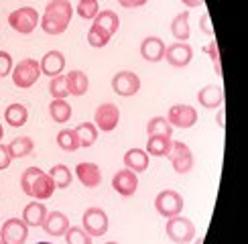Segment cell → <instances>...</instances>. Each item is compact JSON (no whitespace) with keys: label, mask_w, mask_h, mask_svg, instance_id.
Segmentation results:
<instances>
[{"label":"cell","mask_w":248,"mask_h":244,"mask_svg":"<svg viewBox=\"0 0 248 244\" xmlns=\"http://www.w3.org/2000/svg\"><path fill=\"white\" fill-rule=\"evenodd\" d=\"M94 124L102 132H112L120 124V108L116 104H112V102L100 104L94 112Z\"/></svg>","instance_id":"cell-10"},{"label":"cell","mask_w":248,"mask_h":244,"mask_svg":"<svg viewBox=\"0 0 248 244\" xmlns=\"http://www.w3.org/2000/svg\"><path fill=\"white\" fill-rule=\"evenodd\" d=\"M167 59V63L171 67H187L191 63L193 59V47L189 43H181V41H177V43H171L167 49H165V57Z\"/></svg>","instance_id":"cell-14"},{"label":"cell","mask_w":248,"mask_h":244,"mask_svg":"<svg viewBox=\"0 0 248 244\" xmlns=\"http://www.w3.org/2000/svg\"><path fill=\"white\" fill-rule=\"evenodd\" d=\"M169 161H171V167L175 173H179V175H185V173H189L193 169V152L191 149L185 145L181 140H173L171 145V151H169Z\"/></svg>","instance_id":"cell-8"},{"label":"cell","mask_w":248,"mask_h":244,"mask_svg":"<svg viewBox=\"0 0 248 244\" xmlns=\"http://www.w3.org/2000/svg\"><path fill=\"white\" fill-rule=\"evenodd\" d=\"M20 189H23V193L29 198L45 201L53 196L57 187L49 173L41 171L39 167H29L23 171V175H20Z\"/></svg>","instance_id":"cell-2"},{"label":"cell","mask_w":248,"mask_h":244,"mask_svg":"<svg viewBox=\"0 0 248 244\" xmlns=\"http://www.w3.org/2000/svg\"><path fill=\"white\" fill-rule=\"evenodd\" d=\"M39 20H41V15L33 6H20L8 15L10 29L16 30L20 35H31L39 27Z\"/></svg>","instance_id":"cell-4"},{"label":"cell","mask_w":248,"mask_h":244,"mask_svg":"<svg viewBox=\"0 0 248 244\" xmlns=\"http://www.w3.org/2000/svg\"><path fill=\"white\" fill-rule=\"evenodd\" d=\"M4 118H6V122H8V126L20 128V126H25L27 120H29V108H27L25 104H20V102H15V104L6 106Z\"/></svg>","instance_id":"cell-23"},{"label":"cell","mask_w":248,"mask_h":244,"mask_svg":"<svg viewBox=\"0 0 248 244\" xmlns=\"http://www.w3.org/2000/svg\"><path fill=\"white\" fill-rule=\"evenodd\" d=\"M71 114H74V110H71V104L67 100H51L49 116L53 122H57V124H65V122H69Z\"/></svg>","instance_id":"cell-25"},{"label":"cell","mask_w":248,"mask_h":244,"mask_svg":"<svg viewBox=\"0 0 248 244\" xmlns=\"http://www.w3.org/2000/svg\"><path fill=\"white\" fill-rule=\"evenodd\" d=\"M94 25L102 27L106 33L114 35L120 29V18H118V15L114 13V10H100V13L96 15V18H94Z\"/></svg>","instance_id":"cell-30"},{"label":"cell","mask_w":248,"mask_h":244,"mask_svg":"<svg viewBox=\"0 0 248 244\" xmlns=\"http://www.w3.org/2000/svg\"><path fill=\"white\" fill-rule=\"evenodd\" d=\"M37 244H53V242H37Z\"/></svg>","instance_id":"cell-46"},{"label":"cell","mask_w":248,"mask_h":244,"mask_svg":"<svg viewBox=\"0 0 248 244\" xmlns=\"http://www.w3.org/2000/svg\"><path fill=\"white\" fill-rule=\"evenodd\" d=\"M10 76H13V84L18 90H29V88H33L37 84V79L41 77V65L37 59L27 57L13 67V74Z\"/></svg>","instance_id":"cell-3"},{"label":"cell","mask_w":248,"mask_h":244,"mask_svg":"<svg viewBox=\"0 0 248 244\" xmlns=\"http://www.w3.org/2000/svg\"><path fill=\"white\" fill-rule=\"evenodd\" d=\"M165 232H167L169 240L175 242V244H189L195 238V224L189 218L175 216V218L167 220Z\"/></svg>","instance_id":"cell-7"},{"label":"cell","mask_w":248,"mask_h":244,"mask_svg":"<svg viewBox=\"0 0 248 244\" xmlns=\"http://www.w3.org/2000/svg\"><path fill=\"white\" fill-rule=\"evenodd\" d=\"M69 218L65 216L63 212H59V210H55V212H49L47 214V218H45V222H43V228L49 236H63V234L69 230Z\"/></svg>","instance_id":"cell-18"},{"label":"cell","mask_w":248,"mask_h":244,"mask_svg":"<svg viewBox=\"0 0 248 244\" xmlns=\"http://www.w3.org/2000/svg\"><path fill=\"white\" fill-rule=\"evenodd\" d=\"M49 175H51V179H53L57 189H65V187L71 185V181H74V173H71V169L67 165H63V163H59V165L51 167L49 169Z\"/></svg>","instance_id":"cell-29"},{"label":"cell","mask_w":248,"mask_h":244,"mask_svg":"<svg viewBox=\"0 0 248 244\" xmlns=\"http://www.w3.org/2000/svg\"><path fill=\"white\" fill-rule=\"evenodd\" d=\"M76 177L79 179V183L88 189H94L102 183V171L96 163H90V161H84V163H78L76 165Z\"/></svg>","instance_id":"cell-15"},{"label":"cell","mask_w":248,"mask_h":244,"mask_svg":"<svg viewBox=\"0 0 248 244\" xmlns=\"http://www.w3.org/2000/svg\"><path fill=\"white\" fill-rule=\"evenodd\" d=\"M67 244H92V236L79 226H69V230L63 234Z\"/></svg>","instance_id":"cell-36"},{"label":"cell","mask_w":248,"mask_h":244,"mask_svg":"<svg viewBox=\"0 0 248 244\" xmlns=\"http://www.w3.org/2000/svg\"><path fill=\"white\" fill-rule=\"evenodd\" d=\"M200 29H202V33H205L208 37H214V27H212L210 13H203V15L200 16Z\"/></svg>","instance_id":"cell-39"},{"label":"cell","mask_w":248,"mask_h":244,"mask_svg":"<svg viewBox=\"0 0 248 244\" xmlns=\"http://www.w3.org/2000/svg\"><path fill=\"white\" fill-rule=\"evenodd\" d=\"M171 35L175 37V41H181V43H187V39L191 35V27H189V13L183 10L171 20Z\"/></svg>","instance_id":"cell-24"},{"label":"cell","mask_w":248,"mask_h":244,"mask_svg":"<svg viewBox=\"0 0 248 244\" xmlns=\"http://www.w3.org/2000/svg\"><path fill=\"white\" fill-rule=\"evenodd\" d=\"M147 135L149 137H171L173 138V126L165 116H155L147 122Z\"/></svg>","instance_id":"cell-31"},{"label":"cell","mask_w":248,"mask_h":244,"mask_svg":"<svg viewBox=\"0 0 248 244\" xmlns=\"http://www.w3.org/2000/svg\"><path fill=\"white\" fill-rule=\"evenodd\" d=\"M112 189L122 198H132L139 189V175L126 167L116 171L114 177H112Z\"/></svg>","instance_id":"cell-13"},{"label":"cell","mask_w":248,"mask_h":244,"mask_svg":"<svg viewBox=\"0 0 248 244\" xmlns=\"http://www.w3.org/2000/svg\"><path fill=\"white\" fill-rule=\"evenodd\" d=\"M41 65V74L43 76H49V77H55V76H61L65 69V55L61 51L53 49V51H47V53L41 57L39 61Z\"/></svg>","instance_id":"cell-17"},{"label":"cell","mask_w":248,"mask_h":244,"mask_svg":"<svg viewBox=\"0 0 248 244\" xmlns=\"http://www.w3.org/2000/svg\"><path fill=\"white\" fill-rule=\"evenodd\" d=\"M47 206L43 201H39V199H35V201H31V203H27L25 206V210H23V222L27 224L29 228H41L43 226V222H45V218H47Z\"/></svg>","instance_id":"cell-19"},{"label":"cell","mask_w":248,"mask_h":244,"mask_svg":"<svg viewBox=\"0 0 248 244\" xmlns=\"http://www.w3.org/2000/svg\"><path fill=\"white\" fill-rule=\"evenodd\" d=\"M110 39H112V35L106 33V30L102 27H98V25H92L90 30H88V43H90V47H94V49L106 47L110 43Z\"/></svg>","instance_id":"cell-33"},{"label":"cell","mask_w":248,"mask_h":244,"mask_svg":"<svg viewBox=\"0 0 248 244\" xmlns=\"http://www.w3.org/2000/svg\"><path fill=\"white\" fill-rule=\"evenodd\" d=\"M165 49H167V45H165V41L161 37H144L142 43H140V55L144 61H149V63H159V61L165 57Z\"/></svg>","instance_id":"cell-16"},{"label":"cell","mask_w":248,"mask_h":244,"mask_svg":"<svg viewBox=\"0 0 248 244\" xmlns=\"http://www.w3.org/2000/svg\"><path fill=\"white\" fill-rule=\"evenodd\" d=\"M67 77V90H69V96H84L88 88H90V77L88 74H84L81 69H71L69 74H65Z\"/></svg>","instance_id":"cell-22"},{"label":"cell","mask_w":248,"mask_h":244,"mask_svg":"<svg viewBox=\"0 0 248 244\" xmlns=\"http://www.w3.org/2000/svg\"><path fill=\"white\" fill-rule=\"evenodd\" d=\"M198 102L203 108H222L224 106V88L208 84L198 92Z\"/></svg>","instance_id":"cell-20"},{"label":"cell","mask_w":248,"mask_h":244,"mask_svg":"<svg viewBox=\"0 0 248 244\" xmlns=\"http://www.w3.org/2000/svg\"><path fill=\"white\" fill-rule=\"evenodd\" d=\"M165 118L173 128H191L198 122V110L189 104H175L169 108V114Z\"/></svg>","instance_id":"cell-12"},{"label":"cell","mask_w":248,"mask_h":244,"mask_svg":"<svg viewBox=\"0 0 248 244\" xmlns=\"http://www.w3.org/2000/svg\"><path fill=\"white\" fill-rule=\"evenodd\" d=\"M181 4L187 6V8H198L203 4V0H181Z\"/></svg>","instance_id":"cell-42"},{"label":"cell","mask_w":248,"mask_h":244,"mask_svg":"<svg viewBox=\"0 0 248 244\" xmlns=\"http://www.w3.org/2000/svg\"><path fill=\"white\" fill-rule=\"evenodd\" d=\"M13 55L8 51H0V77H6L8 74H13Z\"/></svg>","instance_id":"cell-38"},{"label":"cell","mask_w":248,"mask_h":244,"mask_svg":"<svg viewBox=\"0 0 248 244\" xmlns=\"http://www.w3.org/2000/svg\"><path fill=\"white\" fill-rule=\"evenodd\" d=\"M147 2H149V0H118V4L122 8H140Z\"/></svg>","instance_id":"cell-41"},{"label":"cell","mask_w":248,"mask_h":244,"mask_svg":"<svg viewBox=\"0 0 248 244\" xmlns=\"http://www.w3.org/2000/svg\"><path fill=\"white\" fill-rule=\"evenodd\" d=\"M203 53H208V55H210L212 63H214V69H216V74H218V76L222 77V61H220V51H218V43H216V41H210V43L203 47Z\"/></svg>","instance_id":"cell-37"},{"label":"cell","mask_w":248,"mask_h":244,"mask_svg":"<svg viewBox=\"0 0 248 244\" xmlns=\"http://www.w3.org/2000/svg\"><path fill=\"white\" fill-rule=\"evenodd\" d=\"M2 137H4V126H2V122H0V140H2Z\"/></svg>","instance_id":"cell-44"},{"label":"cell","mask_w":248,"mask_h":244,"mask_svg":"<svg viewBox=\"0 0 248 244\" xmlns=\"http://www.w3.org/2000/svg\"><path fill=\"white\" fill-rule=\"evenodd\" d=\"M171 145H173L171 137H149L144 151L149 152V157H167L171 151Z\"/></svg>","instance_id":"cell-28"},{"label":"cell","mask_w":248,"mask_h":244,"mask_svg":"<svg viewBox=\"0 0 248 244\" xmlns=\"http://www.w3.org/2000/svg\"><path fill=\"white\" fill-rule=\"evenodd\" d=\"M81 228H84L92 238L96 236H106V232L110 228V220H108V214L98 208V206H92L84 212L81 216Z\"/></svg>","instance_id":"cell-5"},{"label":"cell","mask_w":248,"mask_h":244,"mask_svg":"<svg viewBox=\"0 0 248 244\" xmlns=\"http://www.w3.org/2000/svg\"><path fill=\"white\" fill-rule=\"evenodd\" d=\"M29 238V226L23 218H8L0 228V240L4 244H25Z\"/></svg>","instance_id":"cell-11"},{"label":"cell","mask_w":248,"mask_h":244,"mask_svg":"<svg viewBox=\"0 0 248 244\" xmlns=\"http://www.w3.org/2000/svg\"><path fill=\"white\" fill-rule=\"evenodd\" d=\"M195 244H202V238H200V240H198V242H195Z\"/></svg>","instance_id":"cell-47"},{"label":"cell","mask_w":248,"mask_h":244,"mask_svg":"<svg viewBox=\"0 0 248 244\" xmlns=\"http://www.w3.org/2000/svg\"><path fill=\"white\" fill-rule=\"evenodd\" d=\"M71 16H74V6L69 0H51L39 23L47 35H63L71 23Z\"/></svg>","instance_id":"cell-1"},{"label":"cell","mask_w":248,"mask_h":244,"mask_svg":"<svg viewBox=\"0 0 248 244\" xmlns=\"http://www.w3.org/2000/svg\"><path fill=\"white\" fill-rule=\"evenodd\" d=\"M10 163H13V157H10V152H8V147L0 142V171L8 169Z\"/></svg>","instance_id":"cell-40"},{"label":"cell","mask_w":248,"mask_h":244,"mask_svg":"<svg viewBox=\"0 0 248 244\" xmlns=\"http://www.w3.org/2000/svg\"><path fill=\"white\" fill-rule=\"evenodd\" d=\"M76 135L79 138V147H84V149H90V147H94L96 145V140H98V128L94 122H81V124H78L76 128Z\"/></svg>","instance_id":"cell-26"},{"label":"cell","mask_w":248,"mask_h":244,"mask_svg":"<svg viewBox=\"0 0 248 244\" xmlns=\"http://www.w3.org/2000/svg\"><path fill=\"white\" fill-rule=\"evenodd\" d=\"M106 244H118V242H114V240H110V242H106Z\"/></svg>","instance_id":"cell-45"},{"label":"cell","mask_w":248,"mask_h":244,"mask_svg":"<svg viewBox=\"0 0 248 244\" xmlns=\"http://www.w3.org/2000/svg\"><path fill=\"white\" fill-rule=\"evenodd\" d=\"M216 122H218L220 128H224V106L218 110V114H216Z\"/></svg>","instance_id":"cell-43"},{"label":"cell","mask_w":248,"mask_h":244,"mask_svg":"<svg viewBox=\"0 0 248 244\" xmlns=\"http://www.w3.org/2000/svg\"><path fill=\"white\" fill-rule=\"evenodd\" d=\"M0 244H4V242H2V240H0Z\"/></svg>","instance_id":"cell-48"},{"label":"cell","mask_w":248,"mask_h":244,"mask_svg":"<svg viewBox=\"0 0 248 244\" xmlns=\"http://www.w3.org/2000/svg\"><path fill=\"white\" fill-rule=\"evenodd\" d=\"M49 94H51V98H53V100H65L69 96L67 77L63 74L51 77V81H49Z\"/></svg>","instance_id":"cell-34"},{"label":"cell","mask_w":248,"mask_h":244,"mask_svg":"<svg viewBox=\"0 0 248 244\" xmlns=\"http://www.w3.org/2000/svg\"><path fill=\"white\" fill-rule=\"evenodd\" d=\"M112 90H114V94L122 96V98H130V96H137L139 90H140V77L134 74V71H118V74L112 77L110 81Z\"/></svg>","instance_id":"cell-9"},{"label":"cell","mask_w":248,"mask_h":244,"mask_svg":"<svg viewBox=\"0 0 248 244\" xmlns=\"http://www.w3.org/2000/svg\"><path fill=\"white\" fill-rule=\"evenodd\" d=\"M57 147L65 152H76L79 149V138L74 128H63L57 132Z\"/></svg>","instance_id":"cell-32"},{"label":"cell","mask_w":248,"mask_h":244,"mask_svg":"<svg viewBox=\"0 0 248 244\" xmlns=\"http://www.w3.org/2000/svg\"><path fill=\"white\" fill-rule=\"evenodd\" d=\"M35 151V142L31 137H16L15 140L8 142V152L13 159H23L29 157Z\"/></svg>","instance_id":"cell-27"},{"label":"cell","mask_w":248,"mask_h":244,"mask_svg":"<svg viewBox=\"0 0 248 244\" xmlns=\"http://www.w3.org/2000/svg\"><path fill=\"white\" fill-rule=\"evenodd\" d=\"M76 13H78V16L86 18V20H94L96 15L100 13L98 0H79L78 6H76Z\"/></svg>","instance_id":"cell-35"},{"label":"cell","mask_w":248,"mask_h":244,"mask_svg":"<svg viewBox=\"0 0 248 244\" xmlns=\"http://www.w3.org/2000/svg\"><path fill=\"white\" fill-rule=\"evenodd\" d=\"M155 210H157L159 216L163 218H175L183 212V198L179 191L175 189H163L157 193L155 198Z\"/></svg>","instance_id":"cell-6"},{"label":"cell","mask_w":248,"mask_h":244,"mask_svg":"<svg viewBox=\"0 0 248 244\" xmlns=\"http://www.w3.org/2000/svg\"><path fill=\"white\" fill-rule=\"evenodd\" d=\"M149 163H151V157L144 149L134 147V149H128L126 152H124V167L134 171L137 175L149 169Z\"/></svg>","instance_id":"cell-21"}]
</instances>
